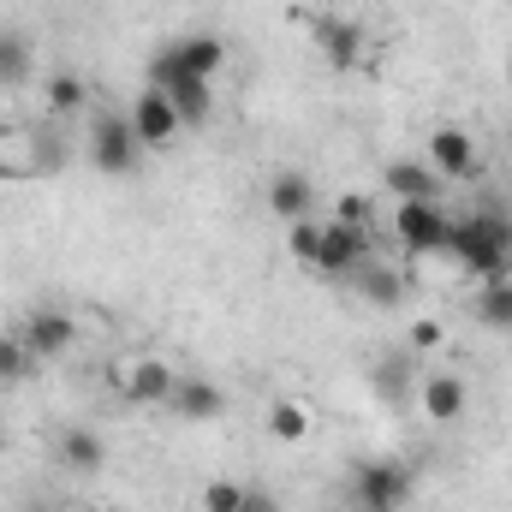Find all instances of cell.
<instances>
[{
	"mask_svg": "<svg viewBox=\"0 0 512 512\" xmlns=\"http://www.w3.org/2000/svg\"><path fill=\"white\" fill-rule=\"evenodd\" d=\"M6 179H24V167H18V161H0V185H6Z\"/></svg>",
	"mask_w": 512,
	"mask_h": 512,
	"instance_id": "29",
	"label": "cell"
},
{
	"mask_svg": "<svg viewBox=\"0 0 512 512\" xmlns=\"http://www.w3.org/2000/svg\"><path fill=\"white\" fill-rule=\"evenodd\" d=\"M441 179H459V185H471L477 173H483V155H477V143H471V131L459 126H441L429 137V155H423Z\"/></svg>",
	"mask_w": 512,
	"mask_h": 512,
	"instance_id": "8",
	"label": "cell"
},
{
	"mask_svg": "<svg viewBox=\"0 0 512 512\" xmlns=\"http://www.w3.org/2000/svg\"><path fill=\"white\" fill-rule=\"evenodd\" d=\"M137 131H131L126 114H96V126H90V161L102 167V173H131L137 167Z\"/></svg>",
	"mask_w": 512,
	"mask_h": 512,
	"instance_id": "7",
	"label": "cell"
},
{
	"mask_svg": "<svg viewBox=\"0 0 512 512\" xmlns=\"http://www.w3.org/2000/svg\"><path fill=\"white\" fill-rule=\"evenodd\" d=\"M84 102H90V90H84L78 72H54L48 78V114H84Z\"/></svg>",
	"mask_w": 512,
	"mask_h": 512,
	"instance_id": "23",
	"label": "cell"
},
{
	"mask_svg": "<svg viewBox=\"0 0 512 512\" xmlns=\"http://www.w3.org/2000/svg\"><path fill=\"white\" fill-rule=\"evenodd\" d=\"M310 36H316L322 60H328L334 72H352V66L364 60V30H358V18H346V12H310Z\"/></svg>",
	"mask_w": 512,
	"mask_h": 512,
	"instance_id": "6",
	"label": "cell"
},
{
	"mask_svg": "<svg viewBox=\"0 0 512 512\" xmlns=\"http://www.w3.org/2000/svg\"><path fill=\"white\" fill-rule=\"evenodd\" d=\"M131 131H137V143H143V149H167V143H173V137H179V114H173V102H167V90H149V84H143V96H137V102H131Z\"/></svg>",
	"mask_w": 512,
	"mask_h": 512,
	"instance_id": "10",
	"label": "cell"
},
{
	"mask_svg": "<svg viewBox=\"0 0 512 512\" xmlns=\"http://www.w3.org/2000/svg\"><path fill=\"white\" fill-rule=\"evenodd\" d=\"M471 310H477L483 328H512V280H489Z\"/></svg>",
	"mask_w": 512,
	"mask_h": 512,
	"instance_id": "22",
	"label": "cell"
},
{
	"mask_svg": "<svg viewBox=\"0 0 512 512\" xmlns=\"http://www.w3.org/2000/svg\"><path fill=\"white\" fill-rule=\"evenodd\" d=\"M346 280H352V292H358V298H370V304H382V310H393V304L405 298V274H399V268H387L382 256H364Z\"/></svg>",
	"mask_w": 512,
	"mask_h": 512,
	"instance_id": "13",
	"label": "cell"
},
{
	"mask_svg": "<svg viewBox=\"0 0 512 512\" xmlns=\"http://www.w3.org/2000/svg\"><path fill=\"white\" fill-rule=\"evenodd\" d=\"M268 435L286 441V447L304 441V435H310V411H304L298 399H274V405H268Z\"/></svg>",
	"mask_w": 512,
	"mask_h": 512,
	"instance_id": "21",
	"label": "cell"
},
{
	"mask_svg": "<svg viewBox=\"0 0 512 512\" xmlns=\"http://www.w3.org/2000/svg\"><path fill=\"white\" fill-rule=\"evenodd\" d=\"M239 512H280V501H274L268 489H245V501H239Z\"/></svg>",
	"mask_w": 512,
	"mask_h": 512,
	"instance_id": "28",
	"label": "cell"
},
{
	"mask_svg": "<svg viewBox=\"0 0 512 512\" xmlns=\"http://www.w3.org/2000/svg\"><path fill=\"white\" fill-rule=\"evenodd\" d=\"M108 382H114V393H120L126 405H173V393H179V376H173L161 358H131V364H114V370H108Z\"/></svg>",
	"mask_w": 512,
	"mask_h": 512,
	"instance_id": "4",
	"label": "cell"
},
{
	"mask_svg": "<svg viewBox=\"0 0 512 512\" xmlns=\"http://www.w3.org/2000/svg\"><path fill=\"white\" fill-rule=\"evenodd\" d=\"M78 512H114V507H78Z\"/></svg>",
	"mask_w": 512,
	"mask_h": 512,
	"instance_id": "30",
	"label": "cell"
},
{
	"mask_svg": "<svg viewBox=\"0 0 512 512\" xmlns=\"http://www.w3.org/2000/svg\"><path fill=\"white\" fill-rule=\"evenodd\" d=\"M334 221H346V227H370V221H376V203H370L364 191H346V197H334Z\"/></svg>",
	"mask_w": 512,
	"mask_h": 512,
	"instance_id": "26",
	"label": "cell"
},
{
	"mask_svg": "<svg viewBox=\"0 0 512 512\" xmlns=\"http://www.w3.org/2000/svg\"><path fill=\"white\" fill-rule=\"evenodd\" d=\"M173 411H179V417H191V423H209V417H221V411H227V393H221L215 382H179Z\"/></svg>",
	"mask_w": 512,
	"mask_h": 512,
	"instance_id": "18",
	"label": "cell"
},
{
	"mask_svg": "<svg viewBox=\"0 0 512 512\" xmlns=\"http://www.w3.org/2000/svg\"><path fill=\"white\" fill-rule=\"evenodd\" d=\"M268 209L292 227V221H304L310 209H316V185H310V173H298V167H286V173H274V185H268Z\"/></svg>",
	"mask_w": 512,
	"mask_h": 512,
	"instance_id": "14",
	"label": "cell"
},
{
	"mask_svg": "<svg viewBox=\"0 0 512 512\" xmlns=\"http://www.w3.org/2000/svg\"><path fill=\"white\" fill-rule=\"evenodd\" d=\"M12 334H18V340H24V346H30V352L42 358V364H54V358H66V352L78 346V322H72L66 310H54V304H42V310H30V316H24V322L12 328Z\"/></svg>",
	"mask_w": 512,
	"mask_h": 512,
	"instance_id": "5",
	"label": "cell"
},
{
	"mask_svg": "<svg viewBox=\"0 0 512 512\" xmlns=\"http://www.w3.org/2000/svg\"><path fill=\"white\" fill-rule=\"evenodd\" d=\"M167 102H173L179 126H209V114H215V84H209V78H179V84H167Z\"/></svg>",
	"mask_w": 512,
	"mask_h": 512,
	"instance_id": "16",
	"label": "cell"
},
{
	"mask_svg": "<svg viewBox=\"0 0 512 512\" xmlns=\"http://www.w3.org/2000/svg\"><path fill=\"white\" fill-rule=\"evenodd\" d=\"M447 233H453V215L441 203H399L393 209V239L411 256H441L447 251Z\"/></svg>",
	"mask_w": 512,
	"mask_h": 512,
	"instance_id": "3",
	"label": "cell"
},
{
	"mask_svg": "<svg viewBox=\"0 0 512 512\" xmlns=\"http://www.w3.org/2000/svg\"><path fill=\"white\" fill-rule=\"evenodd\" d=\"M435 346H441V322H429V316L411 322V352H435Z\"/></svg>",
	"mask_w": 512,
	"mask_h": 512,
	"instance_id": "27",
	"label": "cell"
},
{
	"mask_svg": "<svg viewBox=\"0 0 512 512\" xmlns=\"http://www.w3.org/2000/svg\"><path fill=\"white\" fill-rule=\"evenodd\" d=\"M286 251L316 268V256H322V221H310V215H304V221H292V227H286Z\"/></svg>",
	"mask_w": 512,
	"mask_h": 512,
	"instance_id": "24",
	"label": "cell"
},
{
	"mask_svg": "<svg viewBox=\"0 0 512 512\" xmlns=\"http://www.w3.org/2000/svg\"><path fill=\"white\" fill-rule=\"evenodd\" d=\"M173 54H179V72L185 78H209V84L227 66V42L221 36H185V42H173Z\"/></svg>",
	"mask_w": 512,
	"mask_h": 512,
	"instance_id": "15",
	"label": "cell"
},
{
	"mask_svg": "<svg viewBox=\"0 0 512 512\" xmlns=\"http://www.w3.org/2000/svg\"><path fill=\"white\" fill-rule=\"evenodd\" d=\"M245 501V483H233V477H209V489H203V512H239Z\"/></svg>",
	"mask_w": 512,
	"mask_h": 512,
	"instance_id": "25",
	"label": "cell"
},
{
	"mask_svg": "<svg viewBox=\"0 0 512 512\" xmlns=\"http://www.w3.org/2000/svg\"><path fill=\"white\" fill-rule=\"evenodd\" d=\"M447 256L477 274L483 286L489 280H512V215L495 203V209H477V215H459L453 233H447Z\"/></svg>",
	"mask_w": 512,
	"mask_h": 512,
	"instance_id": "1",
	"label": "cell"
},
{
	"mask_svg": "<svg viewBox=\"0 0 512 512\" xmlns=\"http://www.w3.org/2000/svg\"><path fill=\"white\" fill-rule=\"evenodd\" d=\"M465 399H471V393H465L459 376H429V382H423V417H429V423H459V417H465Z\"/></svg>",
	"mask_w": 512,
	"mask_h": 512,
	"instance_id": "17",
	"label": "cell"
},
{
	"mask_svg": "<svg viewBox=\"0 0 512 512\" xmlns=\"http://www.w3.org/2000/svg\"><path fill=\"white\" fill-rule=\"evenodd\" d=\"M30 60H36L30 36L24 30H0V90H18L30 78Z\"/></svg>",
	"mask_w": 512,
	"mask_h": 512,
	"instance_id": "19",
	"label": "cell"
},
{
	"mask_svg": "<svg viewBox=\"0 0 512 512\" xmlns=\"http://www.w3.org/2000/svg\"><path fill=\"white\" fill-rule=\"evenodd\" d=\"M346 495H352L358 512H405V501H411V465H399V459H358Z\"/></svg>",
	"mask_w": 512,
	"mask_h": 512,
	"instance_id": "2",
	"label": "cell"
},
{
	"mask_svg": "<svg viewBox=\"0 0 512 512\" xmlns=\"http://www.w3.org/2000/svg\"><path fill=\"white\" fill-rule=\"evenodd\" d=\"M382 185L393 191V203H441V191H447V179H441L429 161H411V155L387 161Z\"/></svg>",
	"mask_w": 512,
	"mask_h": 512,
	"instance_id": "11",
	"label": "cell"
},
{
	"mask_svg": "<svg viewBox=\"0 0 512 512\" xmlns=\"http://www.w3.org/2000/svg\"><path fill=\"white\" fill-rule=\"evenodd\" d=\"M364 256H376L370 245V227H346V221H322V256H316V274H352Z\"/></svg>",
	"mask_w": 512,
	"mask_h": 512,
	"instance_id": "9",
	"label": "cell"
},
{
	"mask_svg": "<svg viewBox=\"0 0 512 512\" xmlns=\"http://www.w3.org/2000/svg\"><path fill=\"white\" fill-rule=\"evenodd\" d=\"M0 137H6V126H0Z\"/></svg>",
	"mask_w": 512,
	"mask_h": 512,
	"instance_id": "31",
	"label": "cell"
},
{
	"mask_svg": "<svg viewBox=\"0 0 512 512\" xmlns=\"http://www.w3.org/2000/svg\"><path fill=\"white\" fill-rule=\"evenodd\" d=\"M54 453H60V465L78 471V477H96V471L108 465V447H102V435H96L90 423H66L60 441H54Z\"/></svg>",
	"mask_w": 512,
	"mask_h": 512,
	"instance_id": "12",
	"label": "cell"
},
{
	"mask_svg": "<svg viewBox=\"0 0 512 512\" xmlns=\"http://www.w3.org/2000/svg\"><path fill=\"white\" fill-rule=\"evenodd\" d=\"M36 370H42V358H36V352H30L18 334H0V382L18 387V382H30Z\"/></svg>",
	"mask_w": 512,
	"mask_h": 512,
	"instance_id": "20",
	"label": "cell"
}]
</instances>
